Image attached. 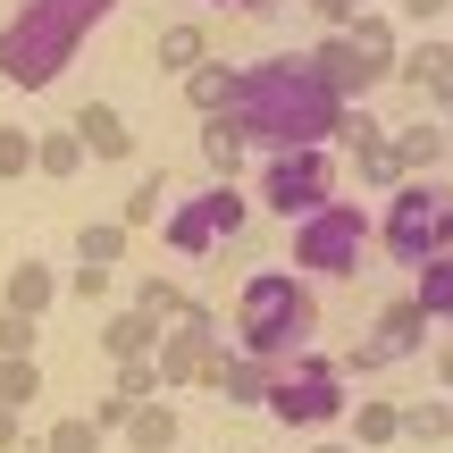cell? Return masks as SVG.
Here are the masks:
<instances>
[{"label":"cell","mask_w":453,"mask_h":453,"mask_svg":"<svg viewBox=\"0 0 453 453\" xmlns=\"http://www.w3.org/2000/svg\"><path fill=\"white\" fill-rule=\"evenodd\" d=\"M235 118H243V134L269 143V151H311V143H336L344 101L327 93V76L311 67V50H269V59L243 67Z\"/></svg>","instance_id":"cell-1"},{"label":"cell","mask_w":453,"mask_h":453,"mask_svg":"<svg viewBox=\"0 0 453 453\" xmlns=\"http://www.w3.org/2000/svg\"><path fill=\"white\" fill-rule=\"evenodd\" d=\"M235 353L252 361H294L311 353V336H319V303H311V286L294 269H260L243 277V303H235Z\"/></svg>","instance_id":"cell-2"},{"label":"cell","mask_w":453,"mask_h":453,"mask_svg":"<svg viewBox=\"0 0 453 453\" xmlns=\"http://www.w3.org/2000/svg\"><path fill=\"white\" fill-rule=\"evenodd\" d=\"M76 42H84V26L59 9V0H26V9L0 26V76L26 84V93H42V84L76 59Z\"/></svg>","instance_id":"cell-3"},{"label":"cell","mask_w":453,"mask_h":453,"mask_svg":"<svg viewBox=\"0 0 453 453\" xmlns=\"http://www.w3.org/2000/svg\"><path fill=\"white\" fill-rule=\"evenodd\" d=\"M378 243H387L403 269L453 252V185L445 177H403L387 194V219H378Z\"/></svg>","instance_id":"cell-4"},{"label":"cell","mask_w":453,"mask_h":453,"mask_svg":"<svg viewBox=\"0 0 453 453\" xmlns=\"http://www.w3.org/2000/svg\"><path fill=\"white\" fill-rule=\"evenodd\" d=\"M260 411L286 428H327L344 420V370L319 353H294V361H269V395H260Z\"/></svg>","instance_id":"cell-5"},{"label":"cell","mask_w":453,"mask_h":453,"mask_svg":"<svg viewBox=\"0 0 453 453\" xmlns=\"http://www.w3.org/2000/svg\"><path fill=\"white\" fill-rule=\"evenodd\" d=\"M370 235H378V219L361 202H327V211L294 219V277H353Z\"/></svg>","instance_id":"cell-6"},{"label":"cell","mask_w":453,"mask_h":453,"mask_svg":"<svg viewBox=\"0 0 453 453\" xmlns=\"http://www.w3.org/2000/svg\"><path fill=\"white\" fill-rule=\"evenodd\" d=\"M336 202V151L311 143V151H269V168H260V211L277 219H311Z\"/></svg>","instance_id":"cell-7"},{"label":"cell","mask_w":453,"mask_h":453,"mask_svg":"<svg viewBox=\"0 0 453 453\" xmlns=\"http://www.w3.org/2000/svg\"><path fill=\"white\" fill-rule=\"evenodd\" d=\"M211 361H219V319L185 303L177 319L160 327V353H151V370H160V395H185V387H202V378H211Z\"/></svg>","instance_id":"cell-8"},{"label":"cell","mask_w":453,"mask_h":453,"mask_svg":"<svg viewBox=\"0 0 453 453\" xmlns=\"http://www.w3.org/2000/svg\"><path fill=\"white\" fill-rule=\"evenodd\" d=\"M160 226H168V243H177L185 260H202V252H219V243L243 226V194H235V185H202V194L177 202Z\"/></svg>","instance_id":"cell-9"},{"label":"cell","mask_w":453,"mask_h":453,"mask_svg":"<svg viewBox=\"0 0 453 453\" xmlns=\"http://www.w3.org/2000/svg\"><path fill=\"white\" fill-rule=\"evenodd\" d=\"M420 344H428V311L411 303V294H395V303L370 319V336H361V370L378 378V370H395V361H411Z\"/></svg>","instance_id":"cell-10"},{"label":"cell","mask_w":453,"mask_h":453,"mask_svg":"<svg viewBox=\"0 0 453 453\" xmlns=\"http://www.w3.org/2000/svg\"><path fill=\"white\" fill-rule=\"evenodd\" d=\"M311 67H319V76H327V93H336L344 110H353V101H370L378 84L395 76V67H387V59H370V50H361L353 34H327V42L311 50Z\"/></svg>","instance_id":"cell-11"},{"label":"cell","mask_w":453,"mask_h":453,"mask_svg":"<svg viewBox=\"0 0 453 453\" xmlns=\"http://www.w3.org/2000/svg\"><path fill=\"white\" fill-rule=\"evenodd\" d=\"M395 76H403V84H420L437 110H453V42H437V34L403 42V50H395Z\"/></svg>","instance_id":"cell-12"},{"label":"cell","mask_w":453,"mask_h":453,"mask_svg":"<svg viewBox=\"0 0 453 453\" xmlns=\"http://www.w3.org/2000/svg\"><path fill=\"white\" fill-rule=\"evenodd\" d=\"M67 127H76L84 160H134V127H127V118L110 110V101H84V110L67 118Z\"/></svg>","instance_id":"cell-13"},{"label":"cell","mask_w":453,"mask_h":453,"mask_svg":"<svg viewBox=\"0 0 453 453\" xmlns=\"http://www.w3.org/2000/svg\"><path fill=\"white\" fill-rule=\"evenodd\" d=\"M160 327L168 319H151V311H110V327H101V353H110V361H151V353H160Z\"/></svg>","instance_id":"cell-14"},{"label":"cell","mask_w":453,"mask_h":453,"mask_svg":"<svg viewBox=\"0 0 453 453\" xmlns=\"http://www.w3.org/2000/svg\"><path fill=\"white\" fill-rule=\"evenodd\" d=\"M202 387H219L226 403H260L269 395V361H252V353H235V344H219V361H211V378Z\"/></svg>","instance_id":"cell-15"},{"label":"cell","mask_w":453,"mask_h":453,"mask_svg":"<svg viewBox=\"0 0 453 453\" xmlns=\"http://www.w3.org/2000/svg\"><path fill=\"white\" fill-rule=\"evenodd\" d=\"M118 437H127L134 453H177V403H168V395H151V403H134Z\"/></svg>","instance_id":"cell-16"},{"label":"cell","mask_w":453,"mask_h":453,"mask_svg":"<svg viewBox=\"0 0 453 453\" xmlns=\"http://www.w3.org/2000/svg\"><path fill=\"white\" fill-rule=\"evenodd\" d=\"M243 151H252V134H243V118H235V110H219V118H202V160L219 168V185H235V168H243Z\"/></svg>","instance_id":"cell-17"},{"label":"cell","mask_w":453,"mask_h":453,"mask_svg":"<svg viewBox=\"0 0 453 453\" xmlns=\"http://www.w3.org/2000/svg\"><path fill=\"white\" fill-rule=\"evenodd\" d=\"M185 93H194L202 118H219V110H235V101H243V67L235 59H202L194 76H185Z\"/></svg>","instance_id":"cell-18"},{"label":"cell","mask_w":453,"mask_h":453,"mask_svg":"<svg viewBox=\"0 0 453 453\" xmlns=\"http://www.w3.org/2000/svg\"><path fill=\"white\" fill-rule=\"evenodd\" d=\"M344 428H353V453H387L395 437H403V403H387V395H378V403H361V411H344Z\"/></svg>","instance_id":"cell-19"},{"label":"cell","mask_w":453,"mask_h":453,"mask_svg":"<svg viewBox=\"0 0 453 453\" xmlns=\"http://www.w3.org/2000/svg\"><path fill=\"white\" fill-rule=\"evenodd\" d=\"M395 160H403V177H437V160H445V127H437V118H411V127L395 134Z\"/></svg>","instance_id":"cell-20"},{"label":"cell","mask_w":453,"mask_h":453,"mask_svg":"<svg viewBox=\"0 0 453 453\" xmlns=\"http://www.w3.org/2000/svg\"><path fill=\"white\" fill-rule=\"evenodd\" d=\"M50 303H59V277H50L42 260H17V269H9V303H0V311H26V319H42Z\"/></svg>","instance_id":"cell-21"},{"label":"cell","mask_w":453,"mask_h":453,"mask_svg":"<svg viewBox=\"0 0 453 453\" xmlns=\"http://www.w3.org/2000/svg\"><path fill=\"white\" fill-rule=\"evenodd\" d=\"M76 260L84 269H118V260H127V226L118 219H84L76 226Z\"/></svg>","instance_id":"cell-22"},{"label":"cell","mask_w":453,"mask_h":453,"mask_svg":"<svg viewBox=\"0 0 453 453\" xmlns=\"http://www.w3.org/2000/svg\"><path fill=\"white\" fill-rule=\"evenodd\" d=\"M101 445H110V428H101L93 411H67V420L42 428V453H101Z\"/></svg>","instance_id":"cell-23"},{"label":"cell","mask_w":453,"mask_h":453,"mask_svg":"<svg viewBox=\"0 0 453 453\" xmlns=\"http://www.w3.org/2000/svg\"><path fill=\"white\" fill-rule=\"evenodd\" d=\"M411 303L428 311V327H437V319H453V252L420 260V286H411Z\"/></svg>","instance_id":"cell-24"},{"label":"cell","mask_w":453,"mask_h":453,"mask_svg":"<svg viewBox=\"0 0 453 453\" xmlns=\"http://www.w3.org/2000/svg\"><path fill=\"white\" fill-rule=\"evenodd\" d=\"M0 403H9V411L42 403V361H34V353H0Z\"/></svg>","instance_id":"cell-25"},{"label":"cell","mask_w":453,"mask_h":453,"mask_svg":"<svg viewBox=\"0 0 453 453\" xmlns=\"http://www.w3.org/2000/svg\"><path fill=\"white\" fill-rule=\"evenodd\" d=\"M34 168H42V177H76V168H84V143H76V127H50V134H34Z\"/></svg>","instance_id":"cell-26"},{"label":"cell","mask_w":453,"mask_h":453,"mask_svg":"<svg viewBox=\"0 0 453 453\" xmlns=\"http://www.w3.org/2000/svg\"><path fill=\"white\" fill-rule=\"evenodd\" d=\"M344 34H353L370 59H387V67H395V50H403V34H395V17H387V9H353V26H344Z\"/></svg>","instance_id":"cell-27"},{"label":"cell","mask_w":453,"mask_h":453,"mask_svg":"<svg viewBox=\"0 0 453 453\" xmlns=\"http://www.w3.org/2000/svg\"><path fill=\"white\" fill-rule=\"evenodd\" d=\"M151 219H168V177L160 168H151V177H134V194H127V211H118V226H151Z\"/></svg>","instance_id":"cell-28"},{"label":"cell","mask_w":453,"mask_h":453,"mask_svg":"<svg viewBox=\"0 0 453 453\" xmlns=\"http://www.w3.org/2000/svg\"><path fill=\"white\" fill-rule=\"evenodd\" d=\"M353 168H361V185H378V194H395V185H403V160H395V134H378V143H361V151H353Z\"/></svg>","instance_id":"cell-29"},{"label":"cell","mask_w":453,"mask_h":453,"mask_svg":"<svg viewBox=\"0 0 453 453\" xmlns=\"http://www.w3.org/2000/svg\"><path fill=\"white\" fill-rule=\"evenodd\" d=\"M202 59H211V42H202V26H168V34H160V67H168V76H194Z\"/></svg>","instance_id":"cell-30"},{"label":"cell","mask_w":453,"mask_h":453,"mask_svg":"<svg viewBox=\"0 0 453 453\" xmlns=\"http://www.w3.org/2000/svg\"><path fill=\"white\" fill-rule=\"evenodd\" d=\"M403 437H411V445H445V437H453L445 395H437V403H403Z\"/></svg>","instance_id":"cell-31"},{"label":"cell","mask_w":453,"mask_h":453,"mask_svg":"<svg viewBox=\"0 0 453 453\" xmlns=\"http://www.w3.org/2000/svg\"><path fill=\"white\" fill-rule=\"evenodd\" d=\"M110 370H118V403H151V395H160V370H151V361H110Z\"/></svg>","instance_id":"cell-32"},{"label":"cell","mask_w":453,"mask_h":453,"mask_svg":"<svg viewBox=\"0 0 453 453\" xmlns=\"http://www.w3.org/2000/svg\"><path fill=\"white\" fill-rule=\"evenodd\" d=\"M134 311H151V319H177V311H185V294L168 286V277H143V286H134Z\"/></svg>","instance_id":"cell-33"},{"label":"cell","mask_w":453,"mask_h":453,"mask_svg":"<svg viewBox=\"0 0 453 453\" xmlns=\"http://www.w3.org/2000/svg\"><path fill=\"white\" fill-rule=\"evenodd\" d=\"M26 168H34V134L26 127H0V185L26 177Z\"/></svg>","instance_id":"cell-34"},{"label":"cell","mask_w":453,"mask_h":453,"mask_svg":"<svg viewBox=\"0 0 453 453\" xmlns=\"http://www.w3.org/2000/svg\"><path fill=\"white\" fill-rule=\"evenodd\" d=\"M42 344V319H26V311H0V353H34Z\"/></svg>","instance_id":"cell-35"},{"label":"cell","mask_w":453,"mask_h":453,"mask_svg":"<svg viewBox=\"0 0 453 453\" xmlns=\"http://www.w3.org/2000/svg\"><path fill=\"white\" fill-rule=\"evenodd\" d=\"M67 286H76L84 303H110V286H118V277H110V269H84V260H76V277H67Z\"/></svg>","instance_id":"cell-36"},{"label":"cell","mask_w":453,"mask_h":453,"mask_svg":"<svg viewBox=\"0 0 453 453\" xmlns=\"http://www.w3.org/2000/svg\"><path fill=\"white\" fill-rule=\"evenodd\" d=\"M311 9L327 17V34H344V26H353V9H370V0H311Z\"/></svg>","instance_id":"cell-37"},{"label":"cell","mask_w":453,"mask_h":453,"mask_svg":"<svg viewBox=\"0 0 453 453\" xmlns=\"http://www.w3.org/2000/svg\"><path fill=\"white\" fill-rule=\"evenodd\" d=\"M59 9H67V17H76V26H84V34H93V26H101V17H110V9H118V0H59Z\"/></svg>","instance_id":"cell-38"},{"label":"cell","mask_w":453,"mask_h":453,"mask_svg":"<svg viewBox=\"0 0 453 453\" xmlns=\"http://www.w3.org/2000/svg\"><path fill=\"white\" fill-rule=\"evenodd\" d=\"M445 9H453V0H403V17H411V26H437Z\"/></svg>","instance_id":"cell-39"},{"label":"cell","mask_w":453,"mask_h":453,"mask_svg":"<svg viewBox=\"0 0 453 453\" xmlns=\"http://www.w3.org/2000/svg\"><path fill=\"white\" fill-rule=\"evenodd\" d=\"M9 445H26V420H17V411L0 403V453H9Z\"/></svg>","instance_id":"cell-40"},{"label":"cell","mask_w":453,"mask_h":453,"mask_svg":"<svg viewBox=\"0 0 453 453\" xmlns=\"http://www.w3.org/2000/svg\"><path fill=\"white\" fill-rule=\"evenodd\" d=\"M437 387L453 395V344H437Z\"/></svg>","instance_id":"cell-41"},{"label":"cell","mask_w":453,"mask_h":453,"mask_svg":"<svg viewBox=\"0 0 453 453\" xmlns=\"http://www.w3.org/2000/svg\"><path fill=\"white\" fill-rule=\"evenodd\" d=\"M211 9H269V0H211Z\"/></svg>","instance_id":"cell-42"},{"label":"cell","mask_w":453,"mask_h":453,"mask_svg":"<svg viewBox=\"0 0 453 453\" xmlns=\"http://www.w3.org/2000/svg\"><path fill=\"white\" fill-rule=\"evenodd\" d=\"M311 453H353V445H311Z\"/></svg>","instance_id":"cell-43"},{"label":"cell","mask_w":453,"mask_h":453,"mask_svg":"<svg viewBox=\"0 0 453 453\" xmlns=\"http://www.w3.org/2000/svg\"><path fill=\"white\" fill-rule=\"evenodd\" d=\"M437 127H445V143H453V110H445V118H437Z\"/></svg>","instance_id":"cell-44"}]
</instances>
